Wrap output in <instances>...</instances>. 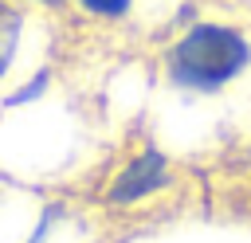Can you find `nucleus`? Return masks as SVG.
<instances>
[{
    "instance_id": "f257e3e1",
    "label": "nucleus",
    "mask_w": 251,
    "mask_h": 243,
    "mask_svg": "<svg viewBox=\"0 0 251 243\" xmlns=\"http://www.w3.org/2000/svg\"><path fill=\"white\" fill-rule=\"evenodd\" d=\"M251 63V43L231 24H192L169 51H165V74L184 86L212 94L239 78Z\"/></svg>"
},
{
    "instance_id": "f03ea898",
    "label": "nucleus",
    "mask_w": 251,
    "mask_h": 243,
    "mask_svg": "<svg viewBox=\"0 0 251 243\" xmlns=\"http://www.w3.org/2000/svg\"><path fill=\"white\" fill-rule=\"evenodd\" d=\"M173 184V165L161 149H141L137 157H129L114 180L106 184V204L110 208H133L157 192H165Z\"/></svg>"
},
{
    "instance_id": "7ed1b4c3",
    "label": "nucleus",
    "mask_w": 251,
    "mask_h": 243,
    "mask_svg": "<svg viewBox=\"0 0 251 243\" xmlns=\"http://www.w3.org/2000/svg\"><path fill=\"white\" fill-rule=\"evenodd\" d=\"M16 39H20V12L0 0V74L8 71V59L16 51Z\"/></svg>"
},
{
    "instance_id": "20e7f679",
    "label": "nucleus",
    "mask_w": 251,
    "mask_h": 243,
    "mask_svg": "<svg viewBox=\"0 0 251 243\" xmlns=\"http://www.w3.org/2000/svg\"><path fill=\"white\" fill-rule=\"evenodd\" d=\"M78 8L90 16V20H126L133 0H78Z\"/></svg>"
},
{
    "instance_id": "39448f33",
    "label": "nucleus",
    "mask_w": 251,
    "mask_h": 243,
    "mask_svg": "<svg viewBox=\"0 0 251 243\" xmlns=\"http://www.w3.org/2000/svg\"><path fill=\"white\" fill-rule=\"evenodd\" d=\"M35 4H43V8H63L67 0H35Z\"/></svg>"
}]
</instances>
